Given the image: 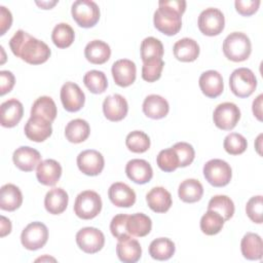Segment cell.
<instances>
[{"instance_id":"cell-7","label":"cell","mask_w":263,"mask_h":263,"mask_svg":"<svg viewBox=\"0 0 263 263\" xmlns=\"http://www.w3.org/2000/svg\"><path fill=\"white\" fill-rule=\"evenodd\" d=\"M203 176L214 187H224L229 184L232 177L231 166L222 159H211L203 165Z\"/></svg>"},{"instance_id":"cell-44","label":"cell","mask_w":263,"mask_h":263,"mask_svg":"<svg viewBox=\"0 0 263 263\" xmlns=\"http://www.w3.org/2000/svg\"><path fill=\"white\" fill-rule=\"evenodd\" d=\"M223 147L228 154L238 155L247 150L248 142L242 135L237 133H230L225 137Z\"/></svg>"},{"instance_id":"cell-54","label":"cell","mask_w":263,"mask_h":263,"mask_svg":"<svg viewBox=\"0 0 263 263\" xmlns=\"http://www.w3.org/2000/svg\"><path fill=\"white\" fill-rule=\"evenodd\" d=\"M262 134H260L259 136H258V138L256 139V143H255V148H256V150H257V152H258V154L259 155H261L262 153H261V142H262Z\"/></svg>"},{"instance_id":"cell-53","label":"cell","mask_w":263,"mask_h":263,"mask_svg":"<svg viewBox=\"0 0 263 263\" xmlns=\"http://www.w3.org/2000/svg\"><path fill=\"white\" fill-rule=\"evenodd\" d=\"M58 3V1H41V2H36L37 5H39L43 9H50L52 6H54Z\"/></svg>"},{"instance_id":"cell-47","label":"cell","mask_w":263,"mask_h":263,"mask_svg":"<svg viewBox=\"0 0 263 263\" xmlns=\"http://www.w3.org/2000/svg\"><path fill=\"white\" fill-rule=\"evenodd\" d=\"M263 212V198L262 195H256L249 199L246 205V213L248 217L257 224L262 223Z\"/></svg>"},{"instance_id":"cell-27","label":"cell","mask_w":263,"mask_h":263,"mask_svg":"<svg viewBox=\"0 0 263 263\" xmlns=\"http://www.w3.org/2000/svg\"><path fill=\"white\" fill-rule=\"evenodd\" d=\"M69 201L68 193L62 188L50 189L44 197L45 210L51 215H59L66 211Z\"/></svg>"},{"instance_id":"cell-50","label":"cell","mask_w":263,"mask_h":263,"mask_svg":"<svg viewBox=\"0 0 263 263\" xmlns=\"http://www.w3.org/2000/svg\"><path fill=\"white\" fill-rule=\"evenodd\" d=\"M12 24L11 12L4 6H0V35H4Z\"/></svg>"},{"instance_id":"cell-42","label":"cell","mask_w":263,"mask_h":263,"mask_svg":"<svg viewBox=\"0 0 263 263\" xmlns=\"http://www.w3.org/2000/svg\"><path fill=\"white\" fill-rule=\"evenodd\" d=\"M164 66L162 59H150L143 62L142 78L147 82H154L161 76V72Z\"/></svg>"},{"instance_id":"cell-45","label":"cell","mask_w":263,"mask_h":263,"mask_svg":"<svg viewBox=\"0 0 263 263\" xmlns=\"http://www.w3.org/2000/svg\"><path fill=\"white\" fill-rule=\"evenodd\" d=\"M127 219H128V215L118 214V215L114 216L113 219L111 220V223H110L111 233L118 240L132 236L126 227Z\"/></svg>"},{"instance_id":"cell-3","label":"cell","mask_w":263,"mask_h":263,"mask_svg":"<svg viewBox=\"0 0 263 263\" xmlns=\"http://www.w3.org/2000/svg\"><path fill=\"white\" fill-rule=\"evenodd\" d=\"M251 51V40L241 32H232L223 41L224 55L232 62L246 61L250 57Z\"/></svg>"},{"instance_id":"cell-33","label":"cell","mask_w":263,"mask_h":263,"mask_svg":"<svg viewBox=\"0 0 263 263\" xmlns=\"http://www.w3.org/2000/svg\"><path fill=\"white\" fill-rule=\"evenodd\" d=\"M126 227L132 236L143 237L150 233L152 221L147 215L143 213H136L128 216Z\"/></svg>"},{"instance_id":"cell-36","label":"cell","mask_w":263,"mask_h":263,"mask_svg":"<svg viewBox=\"0 0 263 263\" xmlns=\"http://www.w3.org/2000/svg\"><path fill=\"white\" fill-rule=\"evenodd\" d=\"M75 38V33L72 27L66 23H60L54 26L51 33V40L59 48L69 47Z\"/></svg>"},{"instance_id":"cell-10","label":"cell","mask_w":263,"mask_h":263,"mask_svg":"<svg viewBox=\"0 0 263 263\" xmlns=\"http://www.w3.org/2000/svg\"><path fill=\"white\" fill-rule=\"evenodd\" d=\"M239 119L240 110L231 102H225L218 105L213 113L215 125L222 130H230L234 128Z\"/></svg>"},{"instance_id":"cell-31","label":"cell","mask_w":263,"mask_h":263,"mask_svg":"<svg viewBox=\"0 0 263 263\" xmlns=\"http://www.w3.org/2000/svg\"><path fill=\"white\" fill-rule=\"evenodd\" d=\"M90 134V126L88 122L81 118H76L68 122L65 127L66 139L74 144L84 142Z\"/></svg>"},{"instance_id":"cell-34","label":"cell","mask_w":263,"mask_h":263,"mask_svg":"<svg viewBox=\"0 0 263 263\" xmlns=\"http://www.w3.org/2000/svg\"><path fill=\"white\" fill-rule=\"evenodd\" d=\"M175 243L166 237H158L151 241L149 246L150 256L158 261H165L173 257L175 254Z\"/></svg>"},{"instance_id":"cell-16","label":"cell","mask_w":263,"mask_h":263,"mask_svg":"<svg viewBox=\"0 0 263 263\" xmlns=\"http://www.w3.org/2000/svg\"><path fill=\"white\" fill-rule=\"evenodd\" d=\"M128 111L126 100L118 93L111 95L105 98L103 102V113L110 121L122 120Z\"/></svg>"},{"instance_id":"cell-6","label":"cell","mask_w":263,"mask_h":263,"mask_svg":"<svg viewBox=\"0 0 263 263\" xmlns=\"http://www.w3.org/2000/svg\"><path fill=\"white\" fill-rule=\"evenodd\" d=\"M71 13L79 27L91 28L100 20V8L91 0H77L72 4Z\"/></svg>"},{"instance_id":"cell-25","label":"cell","mask_w":263,"mask_h":263,"mask_svg":"<svg viewBox=\"0 0 263 263\" xmlns=\"http://www.w3.org/2000/svg\"><path fill=\"white\" fill-rule=\"evenodd\" d=\"M148 206L155 213H165L172 206L171 193L163 187H154L146 195Z\"/></svg>"},{"instance_id":"cell-24","label":"cell","mask_w":263,"mask_h":263,"mask_svg":"<svg viewBox=\"0 0 263 263\" xmlns=\"http://www.w3.org/2000/svg\"><path fill=\"white\" fill-rule=\"evenodd\" d=\"M170 105L167 101L158 95H149L143 102V112L151 119H161L167 115Z\"/></svg>"},{"instance_id":"cell-43","label":"cell","mask_w":263,"mask_h":263,"mask_svg":"<svg viewBox=\"0 0 263 263\" xmlns=\"http://www.w3.org/2000/svg\"><path fill=\"white\" fill-rule=\"evenodd\" d=\"M156 163L158 167L166 173L176 171L179 167V157L173 147L161 150L157 157Z\"/></svg>"},{"instance_id":"cell-8","label":"cell","mask_w":263,"mask_h":263,"mask_svg":"<svg viewBox=\"0 0 263 263\" xmlns=\"http://www.w3.org/2000/svg\"><path fill=\"white\" fill-rule=\"evenodd\" d=\"M48 239V229L41 222L28 224L21 234V242L25 249L36 251L45 246Z\"/></svg>"},{"instance_id":"cell-21","label":"cell","mask_w":263,"mask_h":263,"mask_svg":"<svg viewBox=\"0 0 263 263\" xmlns=\"http://www.w3.org/2000/svg\"><path fill=\"white\" fill-rule=\"evenodd\" d=\"M125 174L129 180L137 184H146L153 177L150 163L144 159H132L125 165Z\"/></svg>"},{"instance_id":"cell-15","label":"cell","mask_w":263,"mask_h":263,"mask_svg":"<svg viewBox=\"0 0 263 263\" xmlns=\"http://www.w3.org/2000/svg\"><path fill=\"white\" fill-rule=\"evenodd\" d=\"M112 76L118 86L126 87L136 80L137 68L133 61L128 59H120L112 65Z\"/></svg>"},{"instance_id":"cell-26","label":"cell","mask_w":263,"mask_h":263,"mask_svg":"<svg viewBox=\"0 0 263 263\" xmlns=\"http://www.w3.org/2000/svg\"><path fill=\"white\" fill-rule=\"evenodd\" d=\"M242 256L248 260H261L263 255V242L259 234L248 232L240 241Z\"/></svg>"},{"instance_id":"cell-37","label":"cell","mask_w":263,"mask_h":263,"mask_svg":"<svg viewBox=\"0 0 263 263\" xmlns=\"http://www.w3.org/2000/svg\"><path fill=\"white\" fill-rule=\"evenodd\" d=\"M223 217L212 210H208L200 219V230L206 235H215L219 233L224 226Z\"/></svg>"},{"instance_id":"cell-19","label":"cell","mask_w":263,"mask_h":263,"mask_svg":"<svg viewBox=\"0 0 263 263\" xmlns=\"http://www.w3.org/2000/svg\"><path fill=\"white\" fill-rule=\"evenodd\" d=\"M108 196L111 202L118 208H129L136 202L135 191L125 183H113L108 190Z\"/></svg>"},{"instance_id":"cell-18","label":"cell","mask_w":263,"mask_h":263,"mask_svg":"<svg viewBox=\"0 0 263 263\" xmlns=\"http://www.w3.org/2000/svg\"><path fill=\"white\" fill-rule=\"evenodd\" d=\"M24 115L23 104L16 99H9L0 106V122L4 127L15 126Z\"/></svg>"},{"instance_id":"cell-23","label":"cell","mask_w":263,"mask_h":263,"mask_svg":"<svg viewBox=\"0 0 263 263\" xmlns=\"http://www.w3.org/2000/svg\"><path fill=\"white\" fill-rule=\"evenodd\" d=\"M116 254L118 259L124 263H136L142 256V248L137 239L129 236L118 240Z\"/></svg>"},{"instance_id":"cell-35","label":"cell","mask_w":263,"mask_h":263,"mask_svg":"<svg viewBox=\"0 0 263 263\" xmlns=\"http://www.w3.org/2000/svg\"><path fill=\"white\" fill-rule=\"evenodd\" d=\"M57 106L54 101L47 96L39 97L32 105L31 116H39L50 122L57 117Z\"/></svg>"},{"instance_id":"cell-46","label":"cell","mask_w":263,"mask_h":263,"mask_svg":"<svg viewBox=\"0 0 263 263\" xmlns=\"http://www.w3.org/2000/svg\"><path fill=\"white\" fill-rule=\"evenodd\" d=\"M173 148L179 157V167H185L192 163L195 156V151L192 145L186 142H178Z\"/></svg>"},{"instance_id":"cell-22","label":"cell","mask_w":263,"mask_h":263,"mask_svg":"<svg viewBox=\"0 0 263 263\" xmlns=\"http://www.w3.org/2000/svg\"><path fill=\"white\" fill-rule=\"evenodd\" d=\"M62 176V166L54 159H45L37 165L36 177L39 183L45 186H53Z\"/></svg>"},{"instance_id":"cell-39","label":"cell","mask_w":263,"mask_h":263,"mask_svg":"<svg viewBox=\"0 0 263 263\" xmlns=\"http://www.w3.org/2000/svg\"><path fill=\"white\" fill-rule=\"evenodd\" d=\"M83 83L92 93H102L107 89L108 80L104 72L90 70L83 76Z\"/></svg>"},{"instance_id":"cell-30","label":"cell","mask_w":263,"mask_h":263,"mask_svg":"<svg viewBox=\"0 0 263 263\" xmlns=\"http://www.w3.org/2000/svg\"><path fill=\"white\" fill-rule=\"evenodd\" d=\"M23 194L20 188L13 184H5L0 190V209L13 212L22 205Z\"/></svg>"},{"instance_id":"cell-5","label":"cell","mask_w":263,"mask_h":263,"mask_svg":"<svg viewBox=\"0 0 263 263\" xmlns=\"http://www.w3.org/2000/svg\"><path fill=\"white\" fill-rule=\"evenodd\" d=\"M102 210L101 196L92 190L80 192L74 202V213L83 220H90L97 217Z\"/></svg>"},{"instance_id":"cell-17","label":"cell","mask_w":263,"mask_h":263,"mask_svg":"<svg viewBox=\"0 0 263 263\" xmlns=\"http://www.w3.org/2000/svg\"><path fill=\"white\" fill-rule=\"evenodd\" d=\"M198 84L202 93L212 99L219 97L224 89L222 75L216 70H208L203 72L199 77Z\"/></svg>"},{"instance_id":"cell-4","label":"cell","mask_w":263,"mask_h":263,"mask_svg":"<svg viewBox=\"0 0 263 263\" xmlns=\"http://www.w3.org/2000/svg\"><path fill=\"white\" fill-rule=\"evenodd\" d=\"M230 90L238 98L250 97L257 87V78L249 68L235 69L229 78Z\"/></svg>"},{"instance_id":"cell-51","label":"cell","mask_w":263,"mask_h":263,"mask_svg":"<svg viewBox=\"0 0 263 263\" xmlns=\"http://www.w3.org/2000/svg\"><path fill=\"white\" fill-rule=\"evenodd\" d=\"M262 99H263V95L261 93L253 101V106H252L253 114L256 116V118L259 121H262Z\"/></svg>"},{"instance_id":"cell-11","label":"cell","mask_w":263,"mask_h":263,"mask_svg":"<svg viewBox=\"0 0 263 263\" xmlns=\"http://www.w3.org/2000/svg\"><path fill=\"white\" fill-rule=\"evenodd\" d=\"M76 243L84 253L95 254L103 249L105 236L96 227H84L76 233Z\"/></svg>"},{"instance_id":"cell-2","label":"cell","mask_w":263,"mask_h":263,"mask_svg":"<svg viewBox=\"0 0 263 263\" xmlns=\"http://www.w3.org/2000/svg\"><path fill=\"white\" fill-rule=\"evenodd\" d=\"M186 9L184 0H161L154 12L153 23L155 28L167 36L176 35L182 27V14Z\"/></svg>"},{"instance_id":"cell-38","label":"cell","mask_w":263,"mask_h":263,"mask_svg":"<svg viewBox=\"0 0 263 263\" xmlns=\"http://www.w3.org/2000/svg\"><path fill=\"white\" fill-rule=\"evenodd\" d=\"M208 210L219 213L224 221H228L234 214V203L227 195H215L210 199Z\"/></svg>"},{"instance_id":"cell-52","label":"cell","mask_w":263,"mask_h":263,"mask_svg":"<svg viewBox=\"0 0 263 263\" xmlns=\"http://www.w3.org/2000/svg\"><path fill=\"white\" fill-rule=\"evenodd\" d=\"M11 231V222L4 216H1V237L9 234Z\"/></svg>"},{"instance_id":"cell-41","label":"cell","mask_w":263,"mask_h":263,"mask_svg":"<svg viewBox=\"0 0 263 263\" xmlns=\"http://www.w3.org/2000/svg\"><path fill=\"white\" fill-rule=\"evenodd\" d=\"M141 59L143 62L150 59H161L163 55V45L155 37H146L141 43Z\"/></svg>"},{"instance_id":"cell-13","label":"cell","mask_w":263,"mask_h":263,"mask_svg":"<svg viewBox=\"0 0 263 263\" xmlns=\"http://www.w3.org/2000/svg\"><path fill=\"white\" fill-rule=\"evenodd\" d=\"M60 97L63 107L68 112H77L84 106V92L81 90L79 85L74 82L68 81L64 83L61 88Z\"/></svg>"},{"instance_id":"cell-12","label":"cell","mask_w":263,"mask_h":263,"mask_svg":"<svg viewBox=\"0 0 263 263\" xmlns=\"http://www.w3.org/2000/svg\"><path fill=\"white\" fill-rule=\"evenodd\" d=\"M76 162L79 171L86 176L100 175L105 165L103 155L93 149H87L80 152L77 156Z\"/></svg>"},{"instance_id":"cell-20","label":"cell","mask_w":263,"mask_h":263,"mask_svg":"<svg viewBox=\"0 0 263 263\" xmlns=\"http://www.w3.org/2000/svg\"><path fill=\"white\" fill-rule=\"evenodd\" d=\"M13 163L23 172L33 171L40 162L41 155L39 151L29 146H22L17 148L12 155Z\"/></svg>"},{"instance_id":"cell-48","label":"cell","mask_w":263,"mask_h":263,"mask_svg":"<svg viewBox=\"0 0 263 263\" xmlns=\"http://www.w3.org/2000/svg\"><path fill=\"white\" fill-rule=\"evenodd\" d=\"M260 3H261L260 0H247V1L236 0L234 2V5H235L236 11L239 14L243 16H250L258 10Z\"/></svg>"},{"instance_id":"cell-28","label":"cell","mask_w":263,"mask_h":263,"mask_svg":"<svg viewBox=\"0 0 263 263\" xmlns=\"http://www.w3.org/2000/svg\"><path fill=\"white\" fill-rule=\"evenodd\" d=\"M174 55L181 62H193L199 55V45L192 38H182L173 47Z\"/></svg>"},{"instance_id":"cell-40","label":"cell","mask_w":263,"mask_h":263,"mask_svg":"<svg viewBox=\"0 0 263 263\" xmlns=\"http://www.w3.org/2000/svg\"><path fill=\"white\" fill-rule=\"evenodd\" d=\"M125 145L134 153H144L150 148V139L142 130H134L126 136Z\"/></svg>"},{"instance_id":"cell-9","label":"cell","mask_w":263,"mask_h":263,"mask_svg":"<svg viewBox=\"0 0 263 263\" xmlns=\"http://www.w3.org/2000/svg\"><path fill=\"white\" fill-rule=\"evenodd\" d=\"M197 25L203 35L217 36L224 29L225 17L220 9L210 7L200 12Z\"/></svg>"},{"instance_id":"cell-29","label":"cell","mask_w":263,"mask_h":263,"mask_svg":"<svg viewBox=\"0 0 263 263\" xmlns=\"http://www.w3.org/2000/svg\"><path fill=\"white\" fill-rule=\"evenodd\" d=\"M84 55L89 63L102 65L110 59L111 48L106 42L96 39L86 44L84 48Z\"/></svg>"},{"instance_id":"cell-14","label":"cell","mask_w":263,"mask_h":263,"mask_svg":"<svg viewBox=\"0 0 263 263\" xmlns=\"http://www.w3.org/2000/svg\"><path fill=\"white\" fill-rule=\"evenodd\" d=\"M24 132L29 140L43 142L52 134L51 122L39 116H31L25 124Z\"/></svg>"},{"instance_id":"cell-32","label":"cell","mask_w":263,"mask_h":263,"mask_svg":"<svg viewBox=\"0 0 263 263\" xmlns=\"http://www.w3.org/2000/svg\"><path fill=\"white\" fill-rule=\"evenodd\" d=\"M203 187L201 183L196 179H186L180 185L178 189V195L180 199L187 203H193L202 197Z\"/></svg>"},{"instance_id":"cell-1","label":"cell","mask_w":263,"mask_h":263,"mask_svg":"<svg viewBox=\"0 0 263 263\" xmlns=\"http://www.w3.org/2000/svg\"><path fill=\"white\" fill-rule=\"evenodd\" d=\"M9 46L12 53L31 65H40L45 63L51 50L49 46L31 36L24 30H17L9 40Z\"/></svg>"},{"instance_id":"cell-49","label":"cell","mask_w":263,"mask_h":263,"mask_svg":"<svg viewBox=\"0 0 263 263\" xmlns=\"http://www.w3.org/2000/svg\"><path fill=\"white\" fill-rule=\"evenodd\" d=\"M14 75L10 71H0V95L4 96L5 93L11 91V89L14 86Z\"/></svg>"}]
</instances>
